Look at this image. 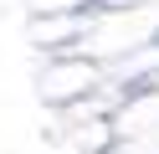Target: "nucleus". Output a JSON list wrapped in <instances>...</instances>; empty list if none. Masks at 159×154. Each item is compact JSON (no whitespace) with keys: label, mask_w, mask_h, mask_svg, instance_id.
Instances as JSON below:
<instances>
[]
</instances>
